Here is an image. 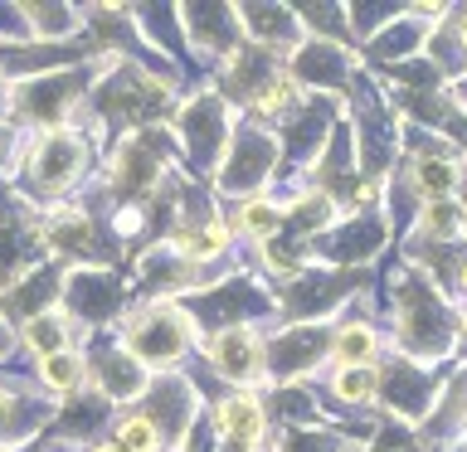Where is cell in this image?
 <instances>
[{
	"label": "cell",
	"instance_id": "d6986e66",
	"mask_svg": "<svg viewBox=\"0 0 467 452\" xmlns=\"http://www.w3.org/2000/svg\"><path fill=\"white\" fill-rule=\"evenodd\" d=\"M419 229L429 233V239H438V243L458 239V233L467 229L462 204L458 200H429V204H423V214H419Z\"/></svg>",
	"mask_w": 467,
	"mask_h": 452
},
{
	"label": "cell",
	"instance_id": "5b68a950",
	"mask_svg": "<svg viewBox=\"0 0 467 452\" xmlns=\"http://www.w3.org/2000/svg\"><path fill=\"white\" fill-rule=\"evenodd\" d=\"M273 160H277V137L263 127H239L224 146V190H258L263 180L273 175Z\"/></svg>",
	"mask_w": 467,
	"mask_h": 452
},
{
	"label": "cell",
	"instance_id": "4fadbf2b",
	"mask_svg": "<svg viewBox=\"0 0 467 452\" xmlns=\"http://www.w3.org/2000/svg\"><path fill=\"white\" fill-rule=\"evenodd\" d=\"M234 15H239L244 35L258 39V49H273V39H277V49H292V44H297V29H302L297 10H287V5H239Z\"/></svg>",
	"mask_w": 467,
	"mask_h": 452
},
{
	"label": "cell",
	"instance_id": "30bf717a",
	"mask_svg": "<svg viewBox=\"0 0 467 452\" xmlns=\"http://www.w3.org/2000/svg\"><path fill=\"white\" fill-rule=\"evenodd\" d=\"M214 428H219V443L258 447L263 428H268V414H263V404L254 394H224V399H214Z\"/></svg>",
	"mask_w": 467,
	"mask_h": 452
},
{
	"label": "cell",
	"instance_id": "ac0fdd59",
	"mask_svg": "<svg viewBox=\"0 0 467 452\" xmlns=\"http://www.w3.org/2000/svg\"><path fill=\"white\" fill-rule=\"evenodd\" d=\"M331 355H336V365H365V360H370V355H375V331H370V321H346V326H336Z\"/></svg>",
	"mask_w": 467,
	"mask_h": 452
},
{
	"label": "cell",
	"instance_id": "603a6c76",
	"mask_svg": "<svg viewBox=\"0 0 467 452\" xmlns=\"http://www.w3.org/2000/svg\"><path fill=\"white\" fill-rule=\"evenodd\" d=\"M277 452H346V443L336 433H306V428H297V433H287V443Z\"/></svg>",
	"mask_w": 467,
	"mask_h": 452
},
{
	"label": "cell",
	"instance_id": "277c9868",
	"mask_svg": "<svg viewBox=\"0 0 467 452\" xmlns=\"http://www.w3.org/2000/svg\"><path fill=\"white\" fill-rule=\"evenodd\" d=\"M78 98H83V78H73V73H44V78L15 83L5 93V108L15 122H58L64 112L78 108Z\"/></svg>",
	"mask_w": 467,
	"mask_h": 452
},
{
	"label": "cell",
	"instance_id": "9a60e30c",
	"mask_svg": "<svg viewBox=\"0 0 467 452\" xmlns=\"http://www.w3.org/2000/svg\"><path fill=\"white\" fill-rule=\"evenodd\" d=\"M88 379V360L78 350H54V355H39V385L49 394H68Z\"/></svg>",
	"mask_w": 467,
	"mask_h": 452
},
{
	"label": "cell",
	"instance_id": "ba28073f",
	"mask_svg": "<svg viewBox=\"0 0 467 452\" xmlns=\"http://www.w3.org/2000/svg\"><path fill=\"white\" fill-rule=\"evenodd\" d=\"M331 350V335L321 331V326H287L283 335L273 341V350H268V375L273 379H297V375H306V370H317V360Z\"/></svg>",
	"mask_w": 467,
	"mask_h": 452
},
{
	"label": "cell",
	"instance_id": "83f0119b",
	"mask_svg": "<svg viewBox=\"0 0 467 452\" xmlns=\"http://www.w3.org/2000/svg\"><path fill=\"white\" fill-rule=\"evenodd\" d=\"M458 335H462V341H467V312L458 316Z\"/></svg>",
	"mask_w": 467,
	"mask_h": 452
},
{
	"label": "cell",
	"instance_id": "52a82bcc",
	"mask_svg": "<svg viewBox=\"0 0 467 452\" xmlns=\"http://www.w3.org/2000/svg\"><path fill=\"white\" fill-rule=\"evenodd\" d=\"M181 137L190 146V156L195 160H214L224 156L229 146V122H224V98H195L181 108Z\"/></svg>",
	"mask_w": 467,
	"mask_h": 452
},
{
	"label": "cell",
	"instance_id": "7402d4cb",
	"mask_svg": "<svg viewBox=\"0 0 467 452\" xmlns=\"http://www.w3.org/2000/svg\"><path fill=\"white\" fill-rule=\"evenodd\" d=\"M25 282H29V287H39V306H49L58 292H64V287H58V272H29ZM10 306L20 312V321H35V292H15Z\"/></svg>",
	"mask_w": 467,
	"mask_h": 452
},
{
	"label": "cell",
	"instance_id": "5bb4252c",
	"mask_svg": "<svg viewBox=\"0 0 467 452\" xmlns=\"http://www.w3.org/2000/svg\"><path fill=\"white\" fill-rule=\"evenodd\" d=\"M321 127H327V102L321 98H302L297 108L287 112V131H283V141L292 146V156L306 160L321 146Z\"/></svg>",
	"mask_w": 467,
	"mask_h": 452
},
{
	"label": "cell",
	"instance_id": "e0dca14e",
	"mask_svg": "<svg viewBox=\"0 0 467 452\" xmlns=\"http://www.w3.org/2000/svg\"><path fill=\"white\" fill-rule=\"evenodd\" d=\"M20 15H25L29 35H44V39H64L83 25L78 5H20Z\"/></svg>",
	"mask_w": 467,
	"mask_h": 452
},
{
	"label": "cell",
	"instance_id": "f546056e",
	"mask_svg": "<svg viewBox=\"0 0 467 452\" xmlns=\"http://www.w3.org/2000/svg\"><path fill=\"white\" fill-rule=\"evenodd\" d=\"M25 452H39V447H25Z\"/></svg>",
	"mask_w": 467,
	"mask_h": 452
},
{
	"label": "cell",
	"instance_id": "7a4b0ae2",
	"mask_svg": "<svg viewBox=\"0 0 467 452\" xmlns=\"http://www.w3.org/2000/svg\"><path fill=\"white\" fill-rule=\"evenodd\" d=\"M83 170H88V141L73 127H44L29 141L25 180L35 195H64V190L83 180Z\"/></svg>",
	"mask_w": 467,
	"mask_h": 452
},
{
	"label": "cell",
	"instance_id": "3957f363",
	"mask_svg": "<svg viewBox=\"0 0 467 452\" xmlns=\"http://www.w3.org/2000/svg\"><path fill=\"white\" fill-rule=\"evenodd\" d=\"M190 335H195L190 316L175 312L171 302H156V306H141V312L127 321L122 350H127V355H137L141 365H171V360L185 355Z\"/></svg>",
	"mask_w": 467,
	"mask_h": 452
},
{
	"label": "cell",
	"instance_id": "d4e9b609",
	"mask_svg": "<svg viewBox=\"0 0 467 452\" xmlns=\"http://www.w3.org/2000/svg\"><path fill=\"white\" fill-rule=\"evenodd\" d=\"M370 452H419V447L409 443V437H404L400 428H385V433L375 437V447H370Z\"/></svg>",
	"mask_w": 467,
	"mask_h": 452
},
{
	"label": "cell",
	"instance_id": "2e32d148",
	"mask_svg": "<svg viewBox=\"0 0 467 452\" xmlns=\"http://www.w3.org/2000/svg\"><path fill=\"white\" fill-rule=\"evenodd\" d=\"M331 394L341 404H370L379 394V370H375V365H336Z\"/></svg>",
	"mask_w": 467,
	"mask_h": 452
},
{
	"label": "cell",
	"instance_id": "ffe728a7",
	"mask_svg": "<svg viewBox=\"0 0 467 452\" xmlns=\"http://www.w3.org/2000/svg\"><path fill=\"white\" fill-rule=\"evenodd\" d=\"M112 443L122 447V452H161V447H166V437L156 433V423L146 418V414H127V418H117Z\"/></svg>",
	"mask_w": 467,
	"mask_h": 452
},
{
	"label": "cell",
	"instance_id": "cb8c5ba5",
	"mask_svg": "<svg viewBox=\"0 0 467 452\" xmlns=\"http://www.w3.org/2000/svg\"><path fill=\"white\" fill-rule=\"evenodd\" d=\"M443 25L452 29V44H458V54L467 58V5H458V10H448V15H443Z\"/></svg>",
	"mask_w": 467,
	"mask_h": 452
},
{
	"label": "cell",
	"instance_id": "4316f807",
	"mask_svg": "<svg viewBox=\"0 0 467 452\" xmlns=\"http://www.w3.org/2000/svg\"><path fill=\"white\" fill-rule=\"evenodd\" d=\"M88 452H122L117 443H98V447H88Z\"/></svg>",
	"mask_w": 467,
	"mask_h": 452
},
{
	"label": "cell",
	"instance_id": "8fae6325",
	"mask_svg": "<svg viewBox=\"0 0 467 452\" xmlns=\"http://www.w3.org/2000/svg\"><path fill=\"white\" fill-rule=\"evenodd\" d=\"M39 239L54 248V253H64V258H102V248H98V229H93V219H88L83 210H58L49 214L39 224Z\"/></svg>",
	"mask_w": 467,
	"mask_h": 452
},
{
	"label": "cell",
	"instance_id": "7c38bea8",
	"mask_svg": "<svg viewBox=\"0 0 467 452\" xmlns=\"http://www.w3.org/2000/svg\"><path fill=\"white\" fill-rule=\"evenodd\" d=\"M379 389L389 394V404L400 408L404 418H419L423 408L433 404V379L423 365H409V360H394L389 370H379Z\"/></svg>",
	"mask_w": 467,
	"mask_h": 452
},
{
	"label": "cell",
	"instance_id": "6da1fadb",
	"mask_svg": "<svg viewBox=\"0 0 467 452\" xmlns=\"http://www.w3.org/2000/svg\"><path fill=\"white\" fill-rule=\"evenodd\" d=\"M433 282H423L419 272H404L394 297H400V345L414 355H448L452 345V321L438 302V292H429Z\"/></svg>",
	"mask_w": 467,
	"mask_h": 452
},
{
	"label": "cell",
	"instance_id": "484cf974",
	"mask_svg": "<svg viewBox=\"0 0 467 452\" xmlns=\"http://www.w3.org/2000/svg\"><path fill=\"white\" fill-rule=\"evenodd\" d=\"M452 287H458V292H467V262L458 268V277H452Z\"/></svg>",
	"mask_w": 467,
	"mask_h": 452
},
{
	"label": "cell",
	"instance_id": "9c48e42d",
	"mask_svg": "<svg viewBox=\"0 0 467 452\" xmlns=\"http://www.w3.org/2000/svg\"><path fill=\"white\" fill-rule=\"evenodd\" d=\"M98 379V394L102 399H117V404H127V399H137V394H146V385H151V379H146V365L137 360V355H127L122 345H108L98 355V365L93 370H88Z\"/></svg>",
	"mask_w": 467,
	"mask_h": 452
},
{
	"label": "cell",
	"instance_id": "f1b7e54d",
	"mask_svg": "<svg viewBox=\"0 0 467 452\" xmlns=\"http://www.w3.org/2000/svg\"><path fill=\"white\" fill-rule=\"evenodd\" d=\"M458 98L467 102V73H462V83H458Z\"/></svg>",
	"mask_w": 467,
	"mask_h": 452
},
{
	"label": "cell",
	"instance_id": "8992f818",
	"mask_svg": "<svg viewBox=\"0 0 467 452\" xmlns=\"http://www.w3.org/2000/svg\"><path fill=\"white\" fill-rule=\"evenodd\" d=\"M210 365L234 385H254V379L268 375V350L248 326H219L210 335Z\"/></svg>",
	"mask_w": 467,
	"mask_h": 452
},
{
	"label": "cell",
	"instance_id": "44dd1931",
	"mask_svg": "<svg viewBox=\"0 0 467 452\" xmlns=\"http://www.w3.org/2000/svg\"><path fill=\"white\" fill-rule=\"evenodd\" d=\"M283 224H287V210H277L273 200H248L239 210V229L248 233V239H273Z\"/></svg>",
	"mask_w": 467,
	"mask_h": 452
}]
</instances>
